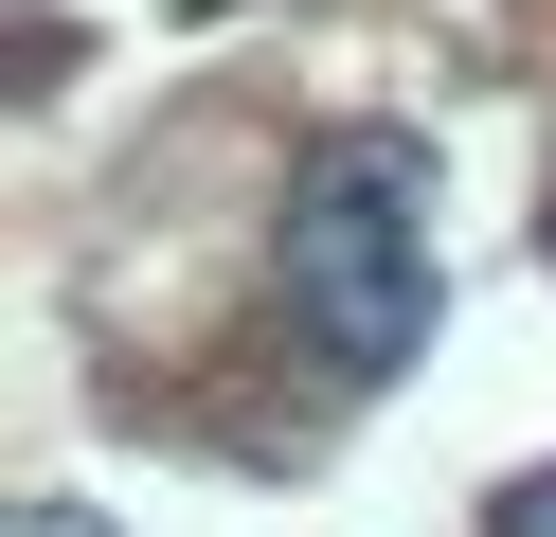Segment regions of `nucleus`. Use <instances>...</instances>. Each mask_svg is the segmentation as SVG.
I'll use <instances>...</instances> for the list:
<instances>
[{
  "mask_svg": "<svg viewBox=\"0 0 556 537\" xmlns=\"http://www.w3.org/2000/svg\"><path fill=\"white\" fill-rule=\"evenodd\" d=\"M484 537H556V465H520V484L484 501Z\"/></svg>",
  "mask_w": 556,
  "mask_h": 537,
  "instance_id": "2",
  "label": "nucleus"
},
{
  "mask_svg": "<svg viewBox=\"0 0 556 537\" xmlns=\"http://www.w3.org/2000/svg\"><path fill=\"white\" fill-rule=\"evenodd\" d=\"M269 286H288V341L324 358L341 394L413 376L431 358V197H413V143H324L288 179V233H269Z\"/></svg>",
  "mask_w": 556,
  "mask_h": 537,
  "instance_id": "1",
  "label": "nucleus"
},
{
  "mask_svg": "<svg viewBox=\"0 0 556 537\" xmlns=\"http://www.w3.org/2000/svg\"><path fill=\"white\" fill-rule=\"evenodd\" d=\"M0 537H126V520H90V501H18Z\"/></svg>",
  "mask_w": 556,
  "mask_h": 537,
  "instance_id": "3",
  "label": "nucleus"
}]
</instances>
